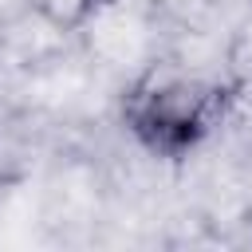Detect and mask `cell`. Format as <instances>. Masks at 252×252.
Returning a JSON list of instances; mask_svg holds the SVG:
<instances>
[{
  "instance_id": "1",
  "label": "cell",
  "mask_w": 252,
  "mask_h": 252,
  "mask_svg": "<svg viewBox=\"0 0 252 252\" xmlns=\"http://www.w3.org/2000/svg\"><path fill=\"white\" fill-rule=\"evenodd\" d=\"M43 20H51L55 28H75V24H83L94 8H98V0H28Z\"/></svg>"
}]
</instances>
